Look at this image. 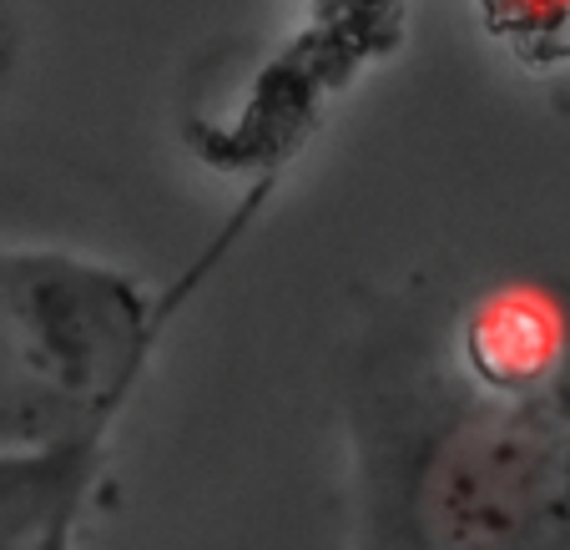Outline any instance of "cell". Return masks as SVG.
Masks as SVG:
<instances>
[{"mask_svg":"<svg viewBox=\"0 0 570 550\" xmlns=\"http://www.w3.org/2000/svg\"><path fill=\"white\" fill-rule=\"evenodd\" d=\"M177 288L151 293L121 263L66 248H0V450H41L117 430L197 278L253 223L258 197Z\"/></svg>","mask_w":570,"mask_h":550,"instance_id":"1","label":"cell"},{"mask_svg":"<svg viewBox=\"0 0 570 550\" xmlns=\"http://www.w3.org/2000/svg\"><path fill=\"white\" fill-rule=\"evenodd\" d=\"M474 394L424 440L414 500L389 510V530H414L420 550H570V430L550 394Z\"/></svg>","mask_w":570,"mask_h":550,"instance_id":"2","label":"cell"},{"mask_svg":"<svg viewBox=\"0 0 570 550\" xmlns=\"http://www.w3.org/2000/svg\"><path fill=\"white\" fill-rule=\"evenodd\" d=\"M454 374L464 384L500 394V400H530L550 394L556 379L566 374V313L540 288H495L454 328Z\"/></svg>","mask_w":570,"mask_h":550,"instance_id":"3","label":"cell"},{"mask_svg":"<svg viewBox=\"0 0 570 550\" xmlns=\"http://www.w3.org/2000/svg\"><path fill=\"white\" fill-rule=\"evenodd\" d=\"M111 430L41 450H0V550H36L41 536L91 500Z\"/></svg>","mask_w":570,"mask_h":550,"instance_id":"4","label":"cell"},{"mask_svg":"<svg viewBox=\"0 0 570 550\" xmlns=\"http://www.w3.org/2000/svg\"><path fill=\"white\" fill-rule=\"evenodd\" d=\"M484 26L535 61L570 56V0H484Z\"/></svg>","mask_w":570,"mask_h":550,"instance_id":"5","label":"cell"},{"mask_svg":"<svg viewBox=\"0 0 570 550\" xmlns=\"http://www.w3.org/2000/svg\"><path fill=\"white\" fill-rule=\"evenodd\" d=\"M87 505H91V500H81L76 510H66V515L41 536V546H36V550H81V526H87Z\"/></svg>","mask_w":570,"mask_h":550,"instance_id":"6","label":"cell"}]
</instances>
